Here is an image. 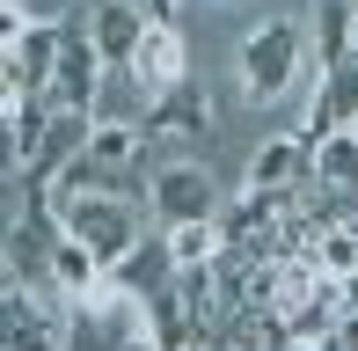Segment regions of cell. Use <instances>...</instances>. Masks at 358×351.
I'll use <instances>...</instances> for the list:
<instances>
[{"label":"cell","instance_id":"cell-1","mask_svg":"<svg viewBox=\"0 0 358 351\" xmlns=\"http://www.w3.org/2000/svg\"><path fill=\"white\" fill-rule=\"evenodd\" d=\"M307 66H315V37H307V22H292V15H271V22H256L249 37L234 44V88L249 95V103H278L307 81Z\"/></svg>","mask_w":358,"mask_h":351},{"label":"cell","instance_id":"cell-2","mask_svg":"<svg viewBox=\"0 0 358 351\" xmlns=\"http://www.w3.org/2000/svg\"><path fill=\"white\" fill-rule=\"evenodd\" d=\"M220 176L205 162H190V147L161 154L154 169H146V213H154V227H183V220H213L220 213Z\"/></svg>","mask_w":358,"mask_h":351},{"label":"cell","instance_id":"cell-3","mask_svg":"<svg viewBox=\"0 0 358 351\" xmlns=\"http://www.w3.org/2000/svg\"><path fill=\"white\" fill-rule=\"evenodd\" d=\"M220 110H213V88L198 81V73H183L176 88L154 95V110H146V132H154V147H190V139H213Z\"/></svg>","mask_w":358,"mask_h":351},{"label":"cell","instance_id":"cell-4","mask_svg":"<svg viewBox=\"0 0 358 351\" xmlns=\"http://www.w3.org/2000/svg\"><path fill=\"white\" fill-rule=\"evenodd\" d=\"M344 124H358V66H329V73H315V88H307V124H300V139L315 147V139L344 132Z\"/></svg>","mask_w":358,"mask_h":351},{"label":"cell","instance_id":"cell-5","mask_svg":"<svg viewBox=\"0 0 358 351\" xmlns=\"http://www.w3.org/2000/svg\"><path fill=\"white\" fill-rule=\"evenodd\" d=\"M103 73H110V59L95 52L88 22H80V29H66V52H59L52 103H59V110H95V88H103Z\"/></svg>","mask_w":358,"mask_h":351},{"label":"cell","instance_id":"cell-6","mask_svg":"<svg viewBox=\"0 0 358 351\" xmlns=\"http://www.w3.org/2000/svg\"><path fill=\"white\" fill-rule=\"evenodd\" d=\"M146 29H154V15H146L139 0H95L88 8V37H95V52H103L110 66H132Z\"/></svg>","mask_w":358,"mask_h":351},{"label":"cell","instance_id":"cell-7","mask_svg":"<svg viewBox=\"0 0 358 351\" xmlns=\"http://www.w3.org/2000/svg\"><path fill=\"white\" fill-rule=\"evenodd\" d=\"M307 162H315V147H307L300 132H278V139H264V147L249 154L241 183H249V190H300L307 183Z\"/></svg>","mask_w":358,"mask_h":351},{"label":"cell","instance_id":"cell-8","mask_svg":"<svg viewBox=\"0 0 358 351\" xmlns=\"http://www.w3.org/2000/svg\"><path fill=\"white\" fill-rule=\"evenodd\" d=\"M307 37H315V66H358V0H315L307 15Z\"/></svg>","mask_w":358,"mask_h":351},{"label":"cell","instance_id":"cell-9","mask_svg":"<svg viewBox=\"0 0 358 351\" xmlns=\"http://www.w3.org/2000/svg\"><path fill=\"white\" fill-rule=\"evenodd\" d=\"M132 66H139V81L154 88V95H161V88H176V81L190 73V37H183V22H154V29L139 37Z\"/></svg>","mask_w":358,"mask_h":351},{"label":"cell","instance_id":"cell-10","mask_svg":"<svg viewBox=\"0 0 358 351\" xmlns=\"http://www.w3.org/2000/svg\"><path fill=\"white\" fill-rule=\"evenodd\" d=\"M110 278H117L132 300H154L161 285L176 278V249H169V234H161V227H146L132 257H117V264H110Z\"/></svg>","mask_w":358,"mask_h":351},{"label":"cell","instance_id":"cell-11","mask_svg":"<svg viewBox=\"0 0 358 351\" xmlns=\"http://www.w3.org/2000/svg\"><path fill=\"white\" fill-rule=\"evenodd\" d=\"M0 110H8V169H29L44 154V139H52L59 103L52 95H22V103H0Z\"/></svg>","mask_w":358,"mask_h":351},{"label":"cell","instance_id":"cell-12","mask_svg":"<svg viewBox=\"0 0 358 351\" xmlns=\"http://www.w3.org/2000/svg\"><path fill=\"white\" fill-rule=\"evenodd\" d=\"M154 110V88L139 81V66H110L103 88H95V117H124V124H146Z\"/></svg>","mask_w":358,"mask_h":351},{"label":"cell","instance_id":"cell-13","mask_svg":"<svg viewBox=\"0 0 358 351\" xmlns=\"http://www.w3.org/2000/svg\"><path fill=\"white\" fill-rule=\"evenodd\" d=\"M161 234H169V249H176V271H198V264H213L220 249H227L220 213L213 220H183V227H161Z\"/></svg>","mask_w":358,"mask_h":351}]
</instances>
